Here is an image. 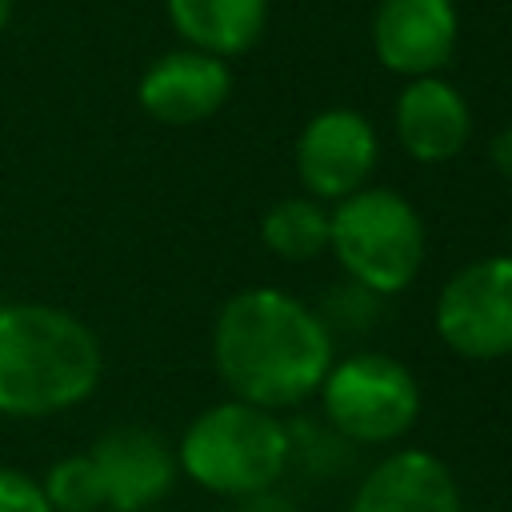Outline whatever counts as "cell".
<instances>
[{
	"instance_id": "cell-11",
	"label": "cell",
	"mask_w": 512,
	"mask_h": 512,
	"mask_svg": "<svg viewBox=\"0 0 512 512\" xmlns=\"http://www.w3.org/2000/svg\"><path fill=\"white\" fill-rule=\"evenodd\" d=\"M396 140L404 144V152L420 164H444L452 156H460V148L472 136V108L460 96V88H452L440 76H416L404 84V92L396 96Z\"/></svg>"
},
{
	"instance_id": "cell-2",
	"label": "cell",
	"mask_w": 512,
	"mask_h": 512,
	"mask_svg": "<svg viewBox=\"0 0 512 512\" xmlns=\"http://www.w3.org/2000/svg\"><path fill=\"white\" fill-rule=\"evenodd\" d=\"M104 372L96 332L52 304H0V412L56 416L84 404Z\"/></svg>"
},
{
	"instance_id": "cell-14",
	"label": "cell",
	"mask_w": 512,
	"mask_h": 512,
	"mask_svg": "<svg viewBox=\"0 0 512 512\" xmlns=\"http://www.w3.org/2000/svg\"><path fill=\"white\" fill-rule=\"evenodd\" d=\"M260 240L288 264H308L328 248V208L312 196H284L260 220Z\"/></svg>"
},
{
	"instance_id": "cell-15",
	"label": "cell",
	"mask_w": 512,
	"mask_h": 512,
	"mask_svg": "<svg viewBox=\"0 0 512 512\" xmlns=\"http://www.w3.org/2000/svg\"><path fill=\"white\" fill-rule=\"evenodd\" d=\"M52 512H100L108 508L104 504V484H100V472L92 464L88 452H72V456H60L48 476L40 480Z\"/></svg>"
},
{
	"instance_id": "cell-9",
	"label": "cell",
	"mask_w": 512,
	"mask_h": 512,
	"mask_svg": "<svg viewBox=\"0 0 512 512\" xmlns=\"http://www.w3.org/2000/svg\"><path fill=\"white\" fill-rule=\"evenodd\" d=\"M460 36V16L452 0H380L372 16L376 60L396 76H436Z\"/></svg>"
},
{
	"instance_id": "cell-16",
	"label": "cell",
	"mask_w": 512,
	"mask_h": 512,
	"mask_svg": "<svg viewBox=\"0 0 512 512\" xmlns=\"http://www.w3.org/2000/svg\"><path fill=\"white\" fill-rule=\"evenodd\" d=\"M0 512H52L40 480L16 468H0Z\"/></svg>"
},
{
	"instance_id": "cell-5",
	"label": "cell",
	"mask_w": 512,
	"mask_h": 512,
	"mask_svg": "<svg viewBox=\"0 0 512 512\" xmlns=\"http://www.w3.org/2000/svg\"><path fill=\"white\" fill-rule=\"evenodd\" d=\"M320 408L348 444H392L420 416V384L396 356L356 352L340 364L332 360Z\"/></svg>"
},
{
	"instance_id": "cell-17",
	"label": "cell",
	"mask_w": 512,
	"mask_h": 512,
	"mask_svg": "<svg viewBox=\"0 0 512 512\" xmlns=\"http://www.w3.org/2000/svg\"><path fill=\"white\" fill-rule=\"evenodd\" d=\"M488 156H492V168H496L504 180H512V124H508V128H500V132L492 136Z\"/></svg>"
},
{
	"instance_id": "cell-8",
	"label": "cell",
	"mask_w": 512,
	"mask_h": 512,
	"mask_svg": "<svg viewBox=\"0 0 512 512\" xmlns=\"http://www.w3.org/2000/svg\"><path fill=\"white\" fill-rule=\"evenodd\" d=\"M92 464L104 484V504L112 512H148L176 484V452L172 444L140 424H120L92 444Z\"/></svg>"
},
{
	"instance_id": "cell-18",
	"label": "cell",
	"mask_w": 512,
	"mask_h": 512,
	"mask_svg": "<svg viewBox=\"0 0 512 512\" xmlns=\"http://www.w3.org/2000/svg\"><path fill=\"white\" fill-rule=\"evenodd\" d=\"M8 16H12V0H0V28L8 24Z\"/></svg>"
},
{
	"instance_id": "cell-4",
	"label": "cell",
	"mask_w": 512,
	"mask_h": 512,
	"mask_svg": "<svg viewBox=\"0 0 512 512\" xmlns=\"http://www.w3.org/2000/svg\"><path fill=\"white\" fill-rule=\"evenodd\" d=\"M328 248L352 284L396 296L424 264V220L400 192L364 184L328 212Z\"/></svg>"
},
{
	"instance_id": "cell-7",
	"label": "cell",
	"mask_w": 512,
	"mask_h": 512,
	"mask_svg": "<svg viewBox=\"0 0 512 512\" xmlns=\"http://www.w3.org/2000/svg\"><path fill=\"white\" fill-rule=\"evenodd\" d=\"M380 140L368 116L352 108L316 112L296 136V176L312 200H344L360 192L376 168Z\"/></svg>"
},
{
	"instance_id": "cell-6",
	"label": "cell",
	"mask_w": 512,
	"mask_h": 512,
	"mask_svg": "<svg viewBox=\"0 0 512 512\" xmlns=\"http://www.w3.org/2000/svg\"><path fill=\"white\" fill-rule=\"evenodd\" d=\"M436 336L464 360L512 356V256H484L460 268L436 296Z\"/></svg>"
},
{
	"instance_id": "cell-1",
	"label": "cell",
	"mask_w": 512,
	"mask_h": 512,
	"mask_svg": "<svg viewBox=\"0 0 512 512\" xmlns=\"http://www.w3.org/2000/svg\"><path fill=\"white\" fill-rule=\"evenodd\" d=\"M212 364L236 400L280 412L320 392L332 368V332L284 288H244L216 312Z\"/></svg>"
},
{
	"instance_id": "cell-10",
	"label": "cell",
	"mask_w": 512,
	"mask_h": 512,
	"mask_svg": "<svg viewBox=\"0 0 512 512\" xmlns=\"http://www.w3.org/2000/svg\"><path fill=\"white\" fill-rule=\"evenodd\" d=\"M228 92H232L228 60L208 56L200 48H172L144 68L136 100L152 120L184 128L220 112Z\"/></svg>"
},
{
	"instance_id": "cell-12",
	"label": "cell",
	"mask_w": 512,
	"mask_h": 512,
	"mask_svg": "<svg viewBox=\"0 0 512 512\" xmlns=\"http://www.w3.org/2000/svg\"><path fill=\"white\" fill-rule=\"evenodd\" d=\"M348 512H460V488L440 456L396 448L360 480Z\"/></svg>"
},
{
	"instance_id": "cell-13",
	"label": "cell",
	"mask_w": 512,
	"mask_h": 512,
	"mask_svg": "<svg viewBox=\"0 0 512 512\" xmlns=\"http://www.w3.org/2000/svg\"><path fill=\"white\" fill-rule=\"evenodd\" d=\"M168 20L188 48L208 56H244L268 20V0H164Z\"/></svg>"
},
{
	"instance_id": "cell-3",
	"label": "cell",
	"mask_w": 512,
	"mask_h": 512,
	"mask_svg": "<svg viewBox=\"0 0 512 512\" xmlns=\"http://www.w3.org/2000/svg\"><path fill=\"white\" fill-rule=\"evenodd\" d=\"M292 456V436L284 420L248 400H220L192 416L176 444L180 472L216 496H256L268 492Z\"/></svg>"
},
{
	"instance_id": "cell-19",
	"label": "cell",
	"mask_w": 512,
	"mask_h": 512,
	"mask_svg": "<svg viewBox=\"0 0 512 512\" xmlns=\"http://www.w3.org/2000/svg\"><path fill=\"white\" fill-rule=\"evenodd\" d=\"M508 236H512V228H508Z\"/></svg>"
}]
</instances>
